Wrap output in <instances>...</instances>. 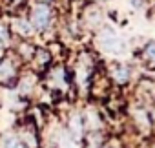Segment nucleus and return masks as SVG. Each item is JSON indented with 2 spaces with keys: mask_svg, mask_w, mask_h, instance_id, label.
Masks as SVG:
<instances>
[{
  "mask_svg": "<svg viewBox=\"0 0 155 148\" xmlns=\"http://www.w3.org/2000/svg\"><path fill=\"white\" fill-rule=\"evenodd\" d=\"M51 20V8L48 4H37L31 9V22L37 29H44Z\"/></svg>",
  "mask_w": 155,
  "mask_h": 148,
  "instance_id": "f257e3e1",
  "label": "nucleus"
},
{
  "mask_svg": "<svg viewBox=\"0 0 155 148\" xmlns=\"http://www.w3.org/2000/svg\"><path fill=\"white\" fill-rule=\"evenodd\" d=\"M113 79H115V82H119V84H124V82H128V77H130V71H128V68H124V66H120V64H115V68H113Z\"/></svg>",
  "mask_w": 155,
  "mask_h": 148,
  "instance_id": "f03ea898",
  "label": "nucleus"
},
{
  "mask_svg": "<svg viewBox=\"0 0 155 148\" xmlns=\"http://www.w3.org/2000/svg\"><path fill=\"white\" fill-rule=\"evenodd\" d=\"M142 59H144V62H148V64H155V42H151V44H148V46L144 48Z\"/></svg>",
  "mask_w": 155,
  "mask_h": 148,
  "instance_id": "7ed1b4c3",
  "label": "nucleus"
},
{
  "mask_svg": "<svg viewBox=\"0 0 155 148\" xmlns=\"http://www.w3.org/2000/svg\"><path fill=\"white\" fill-rule=\"evenodd\" d=\"M6 148H18V143L15 137H8L6 139Z\"/></svg>",
  "mask_w": 155,
  "mask_h": 148,
  "instance_id": "20e7f679",
  "label": "nucleus"
}]
</instances>
